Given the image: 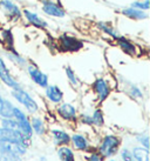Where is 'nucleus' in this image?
Instances as JSON below:
<instances>
[{
	"label": "nucleus",
	"mask_w": 150,
	"mask_h": 161,
	"mask_svg": "<svg viewBox=\"0 0 150 161\" xmlns=\"http://www.w3.org/2000/svg\"><path fill=\"white\" fill-rule=\"evenodd\" d=\"M121 145V140H120L116 135L108 134L102 139L101 143L99 146V154L101 155L103 159L104 158H110L115 155L120 148Z\"/></svg>",
	"instance_id": "1"
},
{
	"label": "nucleus",
	"mask_w": 150,
	"mask_h": 161,
	"mask_svg": "<svg viewBox=\"0 0 150 161\" xmlns=\"http://www.w3.org/2000/svg\"><path fill=\"white\" fill-rule=\"evenodd\" d=\"M0 13L11 23L18 21L22 18V9L13 0H0Z\"/></svg>",
	"instance_id": "2"
},
{
	"label": "nucleus",
	"mask_w": 150,
	"mask_h": 161,
	"mask_svg": "<svg viewBox=\"0 0 150 161\" xmlns=\"http://www.w3.org/2000/svg\"><path fill=\"white\" fill-rule=\"evenodd\" d=\"M12 97H13L20 105H22L24 107L26 108V111L31 114H34L39 111V105L35 100L33 99L31 94L26 92L22 88H18V90H12Z\"/></svg>",
	"instance_id": "3"
},
{
	"label": "nucleus",
	"mask_w": 150,
	"mask_h": 161,
	"mask_svg": "<svg viewBox=\"0 0 150 161\" xmlns=\"http://www.w3.org/2000/svg\"><path fill=\"white\" fill-rule=\"evenodd\" d=\"M13 119L18 122V130L21 133V135L25 139L29 140L33 135V130L31 127V122H29V118L22 109L19 107L13 108Z\"/></svg>",
	"instance_id": "4"
},
{
	"label": "nucleus",
	"mask_w": 150,
	"mask_h": 161,
	"mask_svg": "<svg viewBox=\"0 0 150 161\" xmlns=\"http://www.w3.org/2000/svg\"><path fill=\"white\" fill-rule=\"evenodd\" d=\"M57 46L62 52H79L80 49L83 48L84 44L76 36L63 33L57 38Z\"/></svg>",
	"instance_id": "5"
},
{
	"label": "nucleus",
	"mask_w": 150,
	"mask_h": 161,
	"mask_svg": "<svg viewBox=\"0 0 150 161\" xmlns=\"http://www.w3.org/2000/svg\"><path fill=\"white\" fill-rule=\"evenodd\" d=\"M0 141L28 147V140L24 138L18 130H7L0 127Z\"/></svg>",
	"instance_id": "6"
},
{
	"label": "nucleus",
	"mask_w": 150,
	"mask_h": 161,
	"mask_svg": "<svg viewBox=\"0 0 150 161\" xmlns=\"http://www.w3.org/2000/svg\"><path fill=\"white\" fill-rule=\"evenodd\" d=\"M41 9L46 15L53 18H63L66 17V11L59 1L54 0H41Z\"/></svg>",
	"instance_id": "7"
},
{
	"label": "nucleus",
	"mask_w": 150,
	"mask_h": 161,
	"mask_svg": "<svg viewBox=\"0 0 150 161\" xmlns=\"http://www.w3.org/2000/svg\"><path fill=\"white\" fill-rule=\"evenodd\" d=\"M27 73L29 78L32 79V81L38 85L41 88H46L49 85L48 82V75L45 74L44 72L41 71L40 68H38L34 65H27Z\"/></svg>",
	"instance_id": "8"
},
{
	"label": "nucleus",
	"mask_w": 150,
	"mask_h": 161,
	"mask_svg": "<svg viewBox=\"0 0 150 161\" xmlns=\"http://www.w3.org/2000/svg\"><path fill=\"white\" fill-rule=\"evenodd\" d=\"M92 88L95 92V94L97 95V99L100 100V103H103L111 92V88L108 81L104 79V78H97L95 79V81L92 85Z\"/></svg>",
	"instance_id": "9"
},
{
	"label": "nucleus",
	"mask_w": 150,
	"mask_h": 161,
	"mask_svg": "<svg viewBox=\"0 0 150 161\" xmlns=\"http://www.w3.org/2000/svg\"><path fill=\"white\" fill-rule=\"evenodd\" d=\"M0 80L4 82L5 85L12 88V90H18V88H21V86L19 84V81H17L14 79L9 69L7 68L6 64H5V60L1 57H0Z\"/></svg>",
	"instance_id": "10"
},
{
	"label": "nucleus",
	"mask_w": 150,
	"mask_h": 161,
	"mask_svg": "<svg viewBox=\"0 0 150 161\" xmlns=\"http://www.w3.org/2000/svg\"><path fill=\"white\" fill-rule=\"evenodd\" d=\"M56 113L60 118L67 121H75L78 119V111L74 105L69 103H61L56 108Z\"/></svg>",
	"instance_id": "11"
},
{
	"label": "nucleus",
	"mask_w": 150,
	"mask_h": 161,
	"mask_svg": "<svg viewBox=\"0 0 150 161\" xmlns=\"http://www.w3.org/2000/svg\"><path fill=\"white\" fill-rule=\"evenodd\" d=\"M22 17L26 19V21L28 24H31L32 26L40 28V30H45L48 27V23L40 17L39 14L32 12L29 9H24L22 11Z\"/></svg>",
	"instance_id": "12"
},
{
	"label": "nucleus",
	"mask_w": 150,
	"mask_h": 161,
	"mask_svg": "<svg viewBox=\"0 0 150 161\" xmlns=\"http://www.w3.org/2000/svg\"><path fill=\"white\" fill-rule=\"evenodd\" d=\"M45 95L52 103H61L63 100V92L56 85H48L45 88Z\"/></svg>",
	"instance_id": "13"
},
{
	"label": "nucleus",
	"mask_w": 150,
	"mask_h": 161,
	"mask_svg": "<svg viewBox=\"0 0 150 161\" xmlns=\"http://www.w3.org/2000/svg\"><path fill=\"white\" fill-rule=\"evenodd\" d=\"M115 41H116V44L119 45L120 48L122 49L123 53L128 54V55H130V57H135V55L137 54L136 45H135L130 39L126 38V36H120Z\"/></svg>",
	"instance_id": "14"
},
{
	"label": "nucleus",
	"mask_w": 150,
	"mask_h": 161,
	"mask_svg": "<svg viewBox=\"0 0 150 161\" xmlns=\"http://www.w3.org/2000/svg\"><path fill=\"white\" fill-rule=\"evenodd\" d=\"M121 14L124 15L126 18L131 19V20H144V19L148 18V13L147 12L140 11V9L130 7V6L121 9Z\"/></svg>",
	"instance_id": "15"
},
{
	"label": "nucleus",
	"mask_w": 150,
	"mask_h": 161,
	"mask_svg": "<svg viewBox=\"0 0 150 161\" xmlns=\"http://www.w3.org/2000/svg\"><path fill=\"white\" fill-rule=\"evenodd\" d=\"M5 55H6L12 63L15 64L17 66H19V67H27V65H28V61H27L22 55H20L14 48L6 49V51H5Z\"/></svg>",
	"instance_id": "16"
},
{
	"label": "nucleus",
	"mask_w": 150,
	"mask_h": 161,
	"mask_svg": "<svg viewBox=\"0 0 150 161\" xmlns=\"http://www.w3.org/2000/svg\"><path fill=\"white\" fill-rule=\"evenodd\" d=\"M52 136L54 139V143L56 146H67L68 143L71 142V136L68 133L63 132L60 130H52Z\"/></svg>",
	"instance_id": "17"
},
{
	"label": "nucleus",
	"mask_w": 150,
	"mask_h": 161,
	"mask_svg": "<svg viewBox=\"0 0 150 161\" xmlns=\"http://www.w3.org/2000/svg\"><path fill=\"white\" fill-rule=\"evenodd\" d=\"M71 141L73 142V146H74L76 149L79 151H88L89 149V143L88 140L84 138L83 135L81 134H73L71 136Z\"/></svg>",
	"instance_id": "18"
},
{
	"label": "nucleus",
	"mask_w": 150,
	"mask_h": 161,
	"mask_svg": "<svg viewBox=\"0 0 150 161\" xmlns=\"http://www.w3.org/2000/svg\"><path fill=\"white\" fill-rule=\"evenodd\" d=\"M0 40L4 42L6 49L14 48V36L11 30H0Z\"/></svg>",
	"instance_id": "19"
},
{
	"label": "nucleus",
	"mask_w": 150,
	"mask_h": 161,
	"mask_svg": "<svg viewBox=\"0 0 150 161\" xmlns=\"http://www.w3.org/2000/svg\"><path fill=\"white\" fill-rule=\"evenodd\" d=\"M13 103L7 99H4L1 108H0V116L3 119H13Z\"/></svg>",
	"instance_id": "20"
},
{
	"label": "nucleus",
	"mask_w": 150,
	"mask_h": 161,
	"mask_svg": "<svg viewBox=\"0 0 150 161\" xmlns=\"http://www.w3.org/2000/svg\"><path fill=\"white\" fill-rule=\"evenodd\" d=\"M134 161H149V149L142 147H134L131 152Z\"/></svg>",
	"instance_id": "21"
},
{
	"label": "nucleus",
	"mask_w": 150,
	"mask_h": 161,
	"mask_svg": "<svg viewBox=\"0 0 150 161\" xmlns=\"http://www.w3.org/2000/svg\"><path fill=\"white\" fill-rule=\"evenodd\" d=\"M96 26L99 27L100 31H102L104 34H107V36H109L110 38H113L114 40H116V39L120 36L117 31L115 30L114 27H113V25H110V24L104 23V21H99V23L96 24Z\"/></svg>",
	"instance_id": "22"
},
{
	"label": "nucleus",
	"mask_w": 150,
	"mask_h": 161,
	"mask_svg": "<svg viewBox=\"0 0 150 161\" xmlns=\"http://www.w3.org/2000/svg\"><path fill=\"white\" fill-rule=\"evenodd\" d=\"M31 127L33 133H35L36 135H44L45 134V130H46V127H45L44 121L41 120L40 118L38 116H33L31 120Z\"/></svg>",
	"instance_id": "23"
},
{
	"label": "nucleus",
	"mask_w": 150,
	"mask_h": 161,
	"mask_svg": "<svg viewBox=\"0 0 150 161\" xmlns=\"http://www.w3.org/2000/svg\"><path fill=\"white\" fill-rule=\"evenodd\" d=\"M57 155L61 161H75L74 153L72 151V148L68 146H62L57 149Z\"/></svg>",
	"instance_id": "24"
},
{
	"label": "nucleus",
	"mask_w": 150,
	"mask_h": 161,
	"mask_svg": "<svg viewBox=\"0 0 150 161\" xmlns=\"http://www.w3.org/2000/svg\"><path fill=\"white\" fill-rule=\"evenodd\" d=\"M65 73H66V76H67V79H68V81H69V84H71L74 88L80 87L81 81H80V79L78 78V75L75 74V72L73 71V68L69 67V66H66V67H65Z\"/></svg>",
	"instance_id": "25"
},
{
	"label": "nucleus",
	"mask_w": 150,
	"mask_h": 161,
	"mask_svg": "<svg viewBox=\"0 0 150 161\" xmlns=\"http://www.w3.org/2000/svg\"><path fill=\"white\" fill-rule=\"evenodd\" d=\"M90 116H92L93 125L97 126V127H102V126L104 125V116H103V112H102L100 108L95 109L94 113Z\"/></svg>",
	"instance_id": "26"
},
{
	"label": "nucleus",
	"mask_w": 150,
	"mask_h": 161,
	"mask_svg": "<svg viewBox=\"0 0 150 161\" xmlns=\"http://www.w3.org/2000/svg\"><path fill=\"white\" fill-rule=\"evenodd\" d=\"M130 7H134V8H137V9H140V11L147 12V11L150 8L149 0H136V1L131 3Z\"/></svg>",
	"instance_id": "27"
},
{
	"label": "nucleus",
	"mask_w": 150,
	"mask_h": 161,
	"mask_svg": "<svg viewBox=\"0 0 150 161\" xmlns=\"http://www.w3.org/2000/svg\"><path fill=\"white\" fill-rule=\"evenodd\" d=\"M0 125L3 128H7V130H18V122L14 119H1Z\"/></svg>",
	"instance_id": "28"
},
{
	"label": "nucleus",
	"mask_w": 150,
	"mask_h": 161,
	"mask_svg": "<svg viewBox=\"0 0 150 161\" xmlns=\"http://www.w3.org/2000/svg\"><path fill=\"white\" fill-rule=\"evenodd\" d=\"M128 93L130 97H132L134 99H140L143 97V93H142V91L135 85H130L128 88Z\"/></svg>",
	"instance_id": "29"
},
{
	"label": "nucleus",
	"mask_w": 150,
	"mask_h": 161,
	"mask_svg": "<svg viewBox=\"0 0 150 161\" xmlns=\"http://www.w3.org/2000/svg\"><path fill=\"white\" fill-rule=\"evenodd\" d=\"M136 139H137V141H138V142H141L142 147L149 149V135L146 134V133H143V134H138L136 136Z\"/></svg>",
	"instance_id": "30"
},
{
	"label": "nucleus",
	"mask_w": 150,
	"mask_h": 161,
	"mask_svg": "<svg viewBox=\"0 0 150 161\" xmlns=\"http://www.w3.org/2000/svg\"><path fill=\"white\" fill-rule=\"evenodd\" d=\"M121 158H122V160L123 161H134L131 152H129L127 148L122 149V152H121Z\"/></svg>",
	"instance_id": "31"
},
{
	"label": "nucleus",
	"mask_w": 150,
	"mask_h": 161,
	"mask_svg": "<svg viewBox=\"0 0 150 161\" xmlns=\"http://www.w3.org/2000/svg\"><path fill=\"white\" fill-rule=\"evenodd\" d=\"M80 121L84 124V125L92 126L93 125V121H92V116L88 115V114H81L80 115Z\"/></svg>",
	"instance_id": "32"
},
{
	"label": "nucleus",
	"mask_w": 150,
	"mask_h": 161,
	"mask_svg": "<svg viewBox=\"0 0 150 161\" xmlns=\"http://www.w3.org/2000/svg\"><path fill=\"white\" fill-rule=\"evenodd\" d=\"M87 161H103V158L99 153H92L89 157H87Z\"/></svg>",
	"instance_id": "33"
},
{
	"label": "nucleus",
	"mask_w": 150,
	"mask_h": 161,
	"mask_svg": "<svg viewBox=\"0 0 150 161\" xmlns=\"http://www.w3.org/2000/svg\"><path fill=\"white\" fill-rule=\"evenodd\" d=\"M3 100H4V98H3L1 94H0V108H1V105H3Z\"/></svg>",
	"instance_id": "34"
},
{
	"label": "nucleus",
	"mask_w": 150,
	"mask_h": 161,
	"mask_svg": "<svg viewBox=\"0 0 150 161\" xmlns=\"http://www.w3.org/2000/svg\"><path fill=\"white\" fill-rule=\"evenodd\" d=\"M40 160H41V161H48V160H46L45 158H40Z\"/></svg>",
	"instance_id": "35"
},
{
	"label": "nucleus",
	"mask_w": 150,
	"mask_h": 161,
	"mask_svg": "<svg viewBox=\"0 0 150 161\" xmlns=\"http://www.w3.org/2000/svg\"><path fill=\"white\" fill-rule=\"evenodd\" d=\"M0 26H1V20H0Z\"/></svg>",
	"instance_id": "36"
},
{
	"label": "nucleus",
	"mask_w": 150,
	"mask_h": 161,
	"mask_svg": "<svg viewBox=\"0 0 150 161\" xmlns=\"http://www.w3.org/2000/svg\"><path fill=\"white\" fill-rule=\"evenodd\" d=\"M110 161H115V160H110Z\"/></svg>",
	"instance_id": "37"
}]
</instances>
